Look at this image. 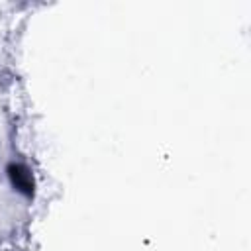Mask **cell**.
Listing matches in <instances>:
<instances>
[{
    "mask_svg": "<svg viewBox=\"0 0 251 251\" xmlns=\"http://www.w3.org/2000/svg\"><path fill=\"white\" fill-rule=\"evenodd\" d=\"M8 175H10V180H12L14 188H18L20 192H24L27 196L33 192V176H31L27 167H24L20 163H12L8 167Z\"/></svg>",
    "mask_w": 251,
    "mask_h": 251,
    "instance_id": "6da1fadb",
    "label": "cell"
}]
</instances>
